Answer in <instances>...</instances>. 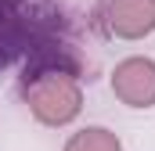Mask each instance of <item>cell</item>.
<instances>
[{
    "label": "cell",
    "mask_w": 155,
    "mask_h": 151,
    "mask_svg": "<svg viewBox=\"0 0 155 151\" xmlns=\"http://www.w3.org/2000/svg\"><path fill=\"white\" fill-rule=\"evenodd\" d=\"M61 151H123V140L108 126H79Z\"/></svg>",
    "instance_id": "obj_5"
},
{
    "label": "cell",
    "mask_w": 155,
    "mask_h": 151,
    "mask_svg": "<svg viewBox=\"0 0 155 151\" xmlns=\"http://www.w3.org/2000/svg\"><path fill=\"white\" fill-rule=\"evenodd\" d=\"M101 25L108 36L126 43L148 40L155 33V0H105Z\"/></svg>",
    "instance_id": "obj_4"
},
{
    "label": "cell",
    "mask_w": 155,
    "mask_h": 151,
    "mask_svg": "<svg viewBox=\"0 0 155 151\" xmlns=\"http://www.w3.org/2000/svg\"><path fill=\"white\" fill-rule=\"evenodd\" d=\"M54 47H69L58 0H0V72Z\"/></svg>",
    "instance_id": "obj_2"
},
{
    "label": "cell",
    "mask_w": 155,
    "mask_h": 151,
    "mask_svg": "<svg viewBox=\"0 0 155 151\" xmlns=\"http://www.w3.org/2000/svg\"><path fill=\"white\" fill-rule=\"evenodd\" d=\"M18 94L40 126H72L83 112V65L72 47H54L25 61L18 76Z\"/></svg>",
    "instance_id": "obj_1"
},
{
    "label": "cell",
    "mask_w": 155,
    "mask_h": 151,
    "mask_svg": "<svg viewBox=\"0 0 155 151\" xmlns=\"http://www.w3.org/2000/svg\"><path fill=\"white\" fill-rule=\"evenodd\" d=\"M108 86H112L116 101L126 104V108H137V112L155 108V58L130 54V58L116 61V69L108 76Z\"/></svg>",
    "instance_id": "obj_3"
}]
</instances>
